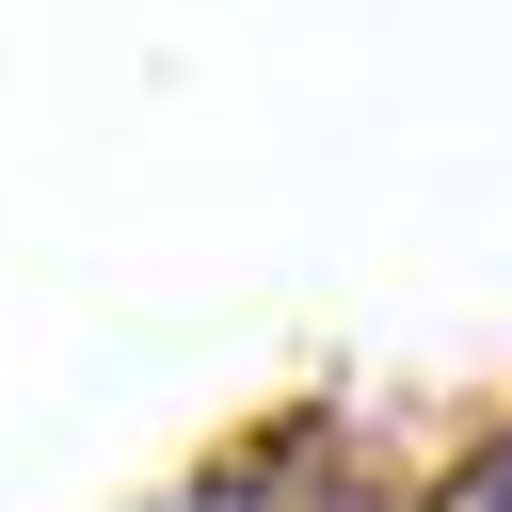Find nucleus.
<instances>
[{
    "label": "nucleus",
    "instance_id": "1",
    "mask_svg": "<svg viewBox=\"0 0 512 512\" xmlns=\"http://www.w3.org/2000/svg\"><path fill=\"white\" fill-rule=\"evenodd\" d=\"M432 512H512V448H480L464 480H432Z\"/></svg>",
    "mask_w": 512,
    "mask_h": 512
}]
</instances>
